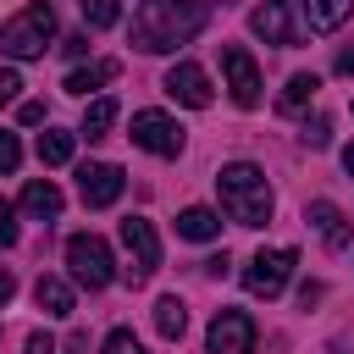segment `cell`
<instances>
[{"instance_id": "1f68e13d", "label": "cell", "mask_w": 354, "mask_h": 354, "mask_svg": "<svg viewBox=\"0 0 354 354\" xmlns=\"http://www.w3.org/2000/svg\"><path fill=\"white\" fill-rule=\"evenodd\" d=\"M17 116H22V122H44V105H39V100H28V105H22Z\"/></svg>"}, {"instance_id": "ac0fdd59", "label": "cell", "mask_w": 354, "mask_h": 354, "mask_svg": "<svg viewBox=\"0 0 354 354\" xmlns=\"http://www.w3.org/2000/svg\"><path fill=\"white\" fill-rule=\"evenodd\" d=\"M315 88H321V77H315V72H293V77H288V88L277 94V111H282V116L304 111V105L315 100Z\"/></svg>"}, {"instance_id": "7c38bea8", "label": "cell", "mask_w": 354, "mask_h": 354, "mask_svg": "<svg viewBox=\"0 0 354 354\" xmlns=\"http://www.w3.org/2000/svg\"><path fill=\"white\" fill-rule=\"evenodd\" d=\"M249 28H254L266 44H277V50L299 44V28H293V17H288V0H266V6H254Z\"/></svg>"}, {"instance_id": "8992f818", "label": "cell", "mask_w": 354, "mask_h": 354, "mask_svg": "<svg viewBox=\"0 0 354 354\" xmlns=\"http://www.w3.org/2000/svg\"><path fill=\"white\" fill-rule=\"evenodd\" d=\"M293 266H299V254H293V249H260V254L243 266V288H249L254 299H277V293L288 288Z\"/></svg>"}, {"instance_id": "d4e9b609", "label": "cell", "mask_w": 354, "mask_h": 354, "mask_svg": "<svg viewBox=\"0 0 354 354\" xmlns=\"http://www.w3.org/2000/svg\"><path fill=\"white\" fill-rule=\"evenodd\" d=\"M299 138H304V144H310V149H326V144H332V122H326V116H310V122H304V133H299Z\"/></svg>"}, {"instance_id": "83f0119b", "label": "cell", "mask_w": 354, "mask_h": 354, "mask_svg": "<svg viewBox=\"0 0 354 354\" xmlns=\"http://www.w3.org/2000/svg\"><path fill=\"white\" fill-rule=\"evenodd\" d=\"M17 88H22L17 66H0V105H11V100H17Z\"/></svg>"}, {"instance_id": "9c48e42d", "label": "cell", "mask_w": 354, "mask_h": 354, "mask_svg": "<svg viewBox=\"0 0 354 354\" xmlns=\"http://www.w3.org/2000/svg\"><path fill=\"white\" fill-rule=\"evenodd\" d=\"M122 188H127L122 166H111V160H88V166H77V194H83V205H88V210L116 205V199H122Z\"/></svg>"}, {"instance_id": "e0dca14e", "label": "cell", "mask_w": 354, "mask_h": 354, "mask_svg": "<svg viewBox=\"0 0 354 354\" xmlns=\"http://www.w3.org/2000/svg\"><path fill=\"white\" fill-rule=\"evenodd\" d=\"M155 332H160L166 343H177V337L188 332V304H183L177 293H166V299H155Z\"/></svg>"}, {"instance_id": "7402d4cb", "label": "cell", "mask_w": 354, "mask_h": 354, "mask_svg": "<svg viewBox=\"0 0 354 354\" xmlns=\"http://www.w3.org/2000/svg\"><path fill=\"white\" fill-rule=\"evenodd\" d=\"M39 160H44V166H66V160H72V133H61V127L39 133Z\"/></svg>"}, {"instance_id": "2e32d148", "label": "cell", "mask_w": 354, "mask_h": 354, "mask_svg": "<svg viewBox=\"0 0 354 354\" xmlns=\"http://www.w3.org/2000/svg\"><path fill=\"white\" fill-rule=\"evenodd\" d=\"M177 232H183L188 243H210V238H221V216H216L210 205H188V210L177 216Z\"/></svg>"}, {"instance_id": "277c9868", "label": "cell", "mask_w": 354, "mask_h": 354, "mask_svg": "<svg viewBox=\"0 0 354 354\" xmlns=\"http://www.w3.org/2000/svg\"><path fill=\"white\" fill-rule=\"evenodd\" d=\"M66 266H72V282H83L88 293L111 288V277H116L111 243H105V238H94V232H72V238H66Z\"/></svg>"}, {"instance_id": "603a6c76", "label": "cell", "mask_w": 354, "mask_h": 354, "mask_svg": "<svg viewBox=\"0 0 354 354\" xmlns=\"http://www.w3.org/2000/svg\"><path fill=\"white\" fill-rule=\"evenodd\" d=\"M77 11H83L88 28H116L122 22V0H77Z\"/></svg>"}, {"instance_id": "7a4b0ae2", "label": "cell", "mask_w": 354, "mask_h": 354, "mask_svg": "<svg viewBox=\"0 0 354 354\" xmlns=\"http://www.w3.org/2000/svg\"><path fill=\"white\" fill-rule=\"evenodd\" d=\"M216 194H221V210L238 221V227H266L277 199H271V183L254 160H227L216 171Z\"/></svg>"}, {"instance_id": "f546056e", "label": "cell", "mask_w": 354, "mask_h": 354, "mask_svg": "<svg viewBox=\"0 0 354 354\" xmlns=\"http://www.w3.org/2000/svg\"><path fill=\"white\" fill-rule=\"evenodd\" d=\"M11 293H17V277L0 266V304H11Z\"/></svg>"}, {"instance_id": "5b68a950", "label": "cell", "mask_w": 354, "mask_h": 354, "mask_svg": "<svg viewBox=\"0 0 354 354\" xmlns=\"http://www.w3.org/2000/svg\"><path fill=\"white\" fill-rule=\"evenodd\" d=\"M122 249H127V282H149L160 271V238H155V221L144 216H127L122 221Z\"/></svg>"}, {"instance_id": "4316f807", "label": "cell", "mask_w": 354, "mask_h": 354, "mask_svg": "<svg viewBox=\"0 0 354 354\" xmlns=\"http://www.w3.org/2000/svg\"><path fill=\"white\" fill-rule=\"evenodd\" d=\"M22 232H17V210H11V199H0V243H17Z\"/></svg>"}, {"instance_id": "3957f363", "label": "cell", "mask_w": 354, "mask_h": 354, "mask_svg": "<svg viewBox=\"0 0 354 354\" xmlns=\"http://www.w3.org/2000/svg\"><path fill=\"white\" fill-rule=\"evenodd\" d=\"M50 39H55V11H50L44 0L22 6V11L0 28V50H6L11 61H39V55L50 50Z\"/></svg>"}, {"instance_id": "d6986e66", "label": "cell", "mask_w": 354, "mask_h": 354, "mask_svg": "<svg viewBox=\"0 0 354 354\" xmlns=\"http://www.w3.org/2000/svg\"><path fill=\"white\" fill-rule=\"evenodd\" d=\"M33 304H39L44 315H72V288H66L61 277H39V282H33Z\"/></svg>"}, {"instance_id": "cb8c5ba5", "label": "cell", "mask_w": 354, "mask_h": 354, "mask_svg": "<svg viewBox=\"0 0 354 354\" xmlns=\"http://www.w3.org/2000/svg\"><path fill=\"white\" fill-rule=\"evenodd\" d=\"M100 354H144V343L127 332V326H116V332H105V343H100Z\"/></svg>"}, {"instance_id": "5bb4252c", "label": "cell", "mask_w": 354, "mask_h": 354, "mask_svg": "<svg viewBox=\"0 0 354 354\" xmlns=\"http://www.w3.org/2000/svg\"><path fill=\"white\" fill-rule=\"evenodd\" d=\"M22 210H28L33 221H55V216H61V188H55L50 177H33V183L22 188Z\"/></svg>"}, {"instance_id": "44dd1931", "label": "cell", "mask_w": 354, "mask_h": 354, "mask_svg": "<svg viewBox=\"0 0 354 354\" xmlns=\"http://www.w3.org/2000/svg\"><path fill=\"white\" fill-rule=\"evenodd\" d=\"M116 72H122L116 61H94V66H77V72H66V94H88V88L111 83Z\"/></svg>"}, {"instance_id": "ba28073f", "label": "cell", "mask_w": 354, "mask_h": 354, "mask_svg": "<svg viewBox=\"0 0 354 354\" xmlns=\"http://www.w3.org/2000/svg\"><path fill=\"white\" fill-rule=\"evenodd\" d=\"M221 72H227V94L238 111H254L260 105V66L243 44H221Z\"/></svg>"}, {"instance_id": "4fadbf2b", "label": "cell", "mask_w": 354, "mask_h": 354, "mask_svg": "<svg viewBox=\"0 0 354 354\" xmlns=\"http://www.w3.org/2000/svg\"><path fill=\"white\" fill-rule=\"evenodd\" d=\"M304 221L321 232V243H326V249H348V238H354L348 216H343L332 199H310V205H304Z\"/></svg>"}, {"instance_id": "30bf717a", "label": "cell", "mask_w": 354, "mask_h": 354, "mask_svg": "<svg viewBox=\"0 0 354 354\" xmlns=\"http://www.w3.org/2000/svg\"><path fill=\"white\" fill-rule=\"evenodd\" d=\"M210 354H254V321L243 310H216L210 332H205Z\"/></svg>"}, {"instance_id": "e575fe53", "label": "cell", "mask_w": 354, "mask_h": 354, "mask_svg": "<svg viewBox=\"0 0 354 354\" xmlns=\"http://www.w3.org/2000/svg\"><path fill=\"white\" fill-rule=\"evenodd\" d=\"M210 6H238V0H210Z\"/></svg>"}, {"instance_id": "836d02e7", "label": "cell", "mask_w": 354, "mask_h": 354, "mask_svg": "<svg viewBox=\"0 0 354 354\" xmlns=\"http://www.w3.org/2000/svg\"><path fill=\"white\" fill-rule=\"evenodd\" d=\"M343 166H348V177H354V144H348V149H343Z\"/></svg>"}, {"instance_id": "d6a6232c", "label": "cell", "mask_w": 354, "mask_h": 354, "mask_svg": "<svg viewBox=\"0 0 354 354\" xmlns=\"http://www.w3.org/2000/svg\"><path fill=\"white\" fill-rule=\"evenodd\" d=\"M337 72H354V44H348V50L337 55Z\"/></svg>"}, {"instance_id": "f1b7e54d", "label": "cell", "mask_w": 354, "mask_h": 354, "mask_svg": "<svg viewBox=\"0 0 354 354\" xmlns=\"http://www.w3.org/2000/svg\"><path fill=\"white\" fill-rule=\"evenodd\" d=\"M28 354H55V337H50V332H33V337H28Z\"/></svg>"}, {"instance_id": "6da1fadb", "label": "cell", "mask_w": 354, "mask_h": 354, "mask_svg": "<svg viewBox=\"0 0 354 354\" xmlns=\"http://www.w3.org/2000/svg\"><path fill=\"white\" fill-rule=\"evenodd\" d=\"M199 28H205V6L199 0H144L133 11V50L160 55V50L188 44Z\"/></svg>"}, {"instance_id": "9a60e30c", "label": "cell", "mask_w": 354, "mask_h": 354, "mask_svg": "<svg viewBox=\"0 0 354 354\" xmlns=\"http://www.w3.org/2000/svg\"><path fill=\"white\" fill-rule=\"evenodd\" d=\"M354 17V0H304V22L310 33H337Z\"/></svg>"}, {"instance_id": "8fae6325", "label": "cell", "mask_w": 354, "mask_h": 354, "mask_svg": "<svg viewBox=\"0 0 354 354\" xmlns=\"http://www.w3.org/2000/svg\"><path fill=\"white\" fill-rule=\"evenodd\" d=\"M166 94H171L177 105H188V111H205V105H210V77H205V66L177 61V66L166 72Z\"/></svg>"}, {"instance_id": "484cf974", "label": "cell", "mask_w": 354, "mask_h": 354, "mask_svg": "<svg viewBox=\"0 0 354 354\" xmlns=\"http://www.w3.org/2000/svg\"><path fill=\"white\" fill-rule=\"evenodd\" d=\"M17 166H22V144H17V133L0 127V171H17Z\"/></svg>"}, {"instance_id": "ffe728a7", "label": "cell", "mask_w": 354, "mask_h": 354, "mask_svg": "<svg viewBox=\"0 0 354 354\" xmlns=\"http://www.w3.org/2000/svg\"><path fill=\"white\" fill-rule=\"evenodd\" d=\"M116 116H122V111H116V100H111V94H100V100H88V111H83V127H77V133H83V138H105V133L116 127Z\"/></svg>"}, {"instance_id": "52a82bcc", "label": "cell", "mask_w": 354, "mask_h": 354, "mask_svg": "<svg viewBox=\"0 0 354 354\" xmlns=\"http://www.w3.org/2000/svg\"><path fill=\"white\" fill-rule=\"evenodd\" d=\"M133 144L149 149V155H160V160H177L188 138H183V127L166 111H133Z\"/></svg>"}, {"instance_id": "4dcf8cb0", "label": "cell", "mask_w": 354, "mask_h": 354, "mask_svg": "<svg viewBox=\"0 0 354 354\" xmlns=\"http://www.w3.org/2000/svg\"><path fill=\"white\" fill-rule=\"evenodd\" d=\"M61 50H66V55H83V50H88V39H83V33H72V39H61Z\"/></svg>"}]
</instances>
